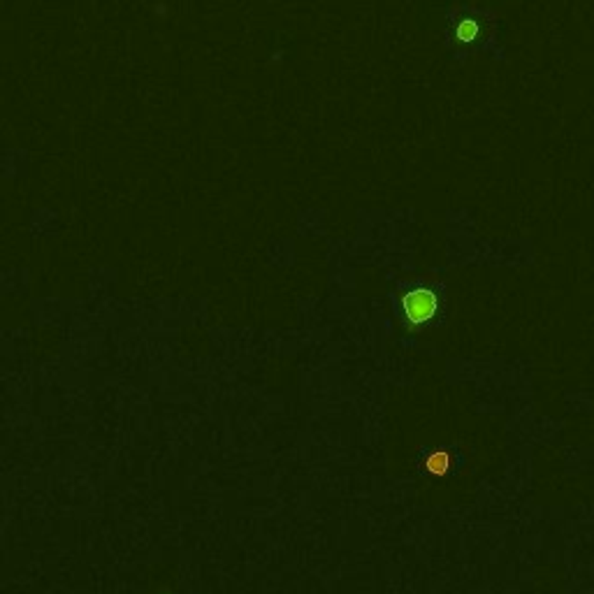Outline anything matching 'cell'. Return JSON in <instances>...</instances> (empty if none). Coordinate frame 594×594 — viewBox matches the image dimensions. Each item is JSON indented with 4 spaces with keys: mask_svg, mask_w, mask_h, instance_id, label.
Returning <instances> with one entry per match:
<instances>
[{
    "mask_svg": "<svg viewBox=\"0 0 594 594\" xmlns=\"http://www.w3.org/2000/svg\"><path fill=\"white\" fill-rule=\"evenodd\" d=\"M437 295H434L432 290H413L408 293V295L402 299V309H404V316L408 318L411 323H425L430 321V318L434 316V311H437Z\"/></svg>",
    "mask_w": 594,
    "mask_h": 594,
    "instance_id": "cell-1",
    "label": "cell"
},
{
    "mask_svg": "<svg viewBox=\"0 0 594 594\" xmlns=\"http://www.w3.org/2000/svg\"><path fill=\"white\" fill-rule=\"evenodd\" d=\"M455 33H457L459 40L469 42V40H474V37L478 35V23L474 21V19H464V21L457 23Z\"/></svg>",
    "mask_w": 594,
    "mask_h": 594,
    "instance_id": "cell-2",
    "label": "cell"
},
{
    "mask_svg": "<svg viewBox=\"0 0 594 594\" xmlns=\"http://www.w3.org/2000/svg\"><path fill=\"white\" fill-rule=\"evenodd\" d=\"M427 469H430L432 474H437V476L446 474V469H448V455H444V453L432 455L430 459H427Z\"/></svg>",
    "mask_w": 594,
    "mask_h": 594,
    "instance_id": "cell-3",
    "label": "cell"
}]
</instances>
